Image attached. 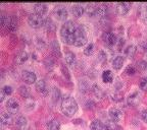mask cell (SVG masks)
<instances>
[{"label":"cell","mask_w":147,"mask_h":130,"mask_svg":"<svg viewBox=\"0 0 147 130\" xmlns=\"http://www.w3.org/2000/svg\"><path fill=\"white\" fill-rule=\"evenodd\" d=\"M47 130H60V123L56 119H52L47 123Z\"/></svg>","instance_id":"obj_22"},{"label":"cell","mask_w":147,"mask_h":130,"mask_svg":"<svg viewBox=\"0 0 147 130\" xmlns=\"http://www.w3.org/2000/svg\"><path fill=\"white\" fill-rule=\"evenodd\" d=\"M138 65H139V68L141 69V70H145V69H147V63L145 61H141L138 63Z\"/></svg>","instance_id":"obj_41"},{"label":"cell","mask_w":147,"mask_h":130,"mask_svg":"<svg viewBox=\"0 0 147 130\" xmlns=\"http://www.w3.org/2000/svg\"><path fill=\"white\" fill-rule=\"evenodd\" d=\"M124 62H125V58L123 57V56H121V55H119V56H115V59L113 60V68L117 69V70L121 69L123 67V65H124Z\"/></svg>","instance_id":"obj_17"},{"label":"cell","mask_w":147,"mask_h":130,"mask_svg":"<svg viewBox=\"0 0 147 130\" xmlns=\"http://www.w3.org/2000/svg\"><path fill=\"white\" fill-rule=\"evenodd\" d=\"M44 27H46V30L48 32H54L55 31V25L52 23L51 19H46L45 23H44Z\"/></svg>","instance_id":"obj_30"},{"label":"cell","mask_w":147,"mask_h":130,"mask_svg":"<svg viewBox=\"0 0 147 130\" xmlns=\"http://www.w3.org/2000/svg\"><path fill=\"white\" fill-rule=\"evenodd\" d=\"M103 39L105 41V43L107 44L109 47H113V46H115L117 43V38L113 33H107V34H104Z\"/></svg>","instance_id":"obj_11"},{"label":"cell","mask_w":147,"mask_h":130,"mask_svg":"<svg viewBox=\"0 0 147 130\" xmlns=\"http://www.w3.org/2000/svg\"><path fill=\"white\" fill-rule=\"evenodd\" d=\"M52 98H53V100H54V101H57L58 99L60 98V91L57 89V87H53Z\"/></svg>","instance_id":"obj_36"},{"label":"cell","mask_w":147,"mask_h":130,"mask_svg":"<svg viewBox=\"0 0 147 130\" xmlns=\"http://www.w3.org/2000/svg\"><path fill=\"white\" fill-rule=\"evenodd\" d=\"M141 101V96H140V91H134L133 94H131L127 99V103L129 106L131 107H137L139 104H140Z\"/></svg>","instance_id":"obj_7"},{"label":"cell","mask_w":147,"mask_h":130,"mask_svg":"<svg viewBox=\"0 0 147 130\" xmlns=\"http://www.w3.org/2000/svg\"><path fill=\"white\" fill-rule=\"evenodd\" d=\"M50 49L52 53L55 56H60V50H59V44L57 41H52L50 43Z\"/></svg>","instance_id":"obj_23"},{"label":"cell","mask_w":147,"mask_h":130,"mask_svg":"<svg viewBox=\"0 0 147 130\" xmlns=\"http://www.w3.org/2000/svg\"><path fill=\"white\" fill-rule=\"evenodd\" d=\"M84 11H85V8L81 4H75L71 7V14L77 18L81 17L83 15V13H84Z\"/></svg>","instance_id":"obj_16"},{"label":"cell","mask_w":147,"mask_h":130,"mask_svg":"<svg viewBox=\"0 0 147 130\" xmlns=\"http://www.w3.org/2000/svg\"><path fill=\"white\" fill-rule=\"evenodd\" d=\"M65 62L69 66L71 67H75V64H76V55L74 54L73 52H67L65 54Z\"/></svg>","instance_id":"obj_19"},{"label":"cell","mask_w":147,"mask_h":130,"mask_svg":"<svg viewBox=\"0 0 147 130\" xmlns=\"http://www.w3.org/2000/svg\"><path fill=\"white\" fill-rule=\"evenodd\" d=\"M93 50H94V45L92 43H89L85 47V49H84V54L87 55V56H90L93 53Z\"/></svg>","instance_id":"obj_33"},{"label":"cell","mask_w":147,"mask_h":130,"mask_svg":"<svg viewBox=\"0 0 147 130\" xmlns=\"http://www.w3.org/2000/svg\"><path fill=\"white\" fill-rule=\"evenodd\" d=\"M60 109L61 112L63 113L65 116L71 117L78 112L79 106L76 100L73 97H64L61 100V104H60Z\"/></svg>","instance_id":"obj_2"},{"label":"cell","mask_w":147,"mask_h":130,"mask_svg":"<svg viewBox=\"0 0 147 130\" xmlns=\"http://www.w3.org/2000/svg\"><path fill=\"white\" fill-rule=\"evenodd\" d=\"M140 16L142 21L147 25V4H142L140 8Z\"/></svg>","instance_id":"obj_29"},{"label":"cell","mask_w":147,"mask_h":130,"mask_svg":"<svg viewBox=\"0 0 147 130\" xmlns=\"http://www.w3.org/2000/svg\"><path fill=\"white\" fill-rule=\"evenodd\" d=\"M5 107H6V110L8 111L9 114H16L18 112V110H20V104L18 102L13 98H10L6 101V103H5Z\"/></svg>","instance_id":"obj_5"},{"label":"cell","mask_w":147,"mask_h":130,"mask_svg":"<svg viewBox=\"0 0 147 130\" xmlns=\"http://www.w3.org/2000/svg\"><path fill=\"white\" fill-rule=\"evenodd\" d=\"M18 91H20V95H21L23 98H30L31 97V91H30V89L29 87H27L26 85H22L21 87H20V89H18Z\"/></svg>","instance_id":"obj_26"},{"label":"cell","mask_w":147,"mask_h":130,"mask_svg":"<svg viewBox=\"0 0 147 130\" xmlns=\"http://www.w3.org/2000/svg\"><path fill=\"white\" fill-rule=\"evenodd\" d=\"M5 96H6V95H5L4 91H3L2 89H1V93H0V102H2V101L4 100Z\"/></svg>","instance_id":"obj_44"},{"label":"cell","mask_w":147,"mask_h":130,"mask_svg":"<svg viewBox=\"0 0 147 130\" xmlns=\"http://www.w3.org/2000/svg\"><path fill=\"white\" fill-rule=\"evenodd\" d=\"M140 115H141V118L144 122L147 123V110H142L140 112Z\"/></svg>","instance_id":"obj_40"},{"label":"cell","mask_w":147,"mask_h":130,"mask_svg":"<svg viewBox=\"0 0 147 130\" xmlns=\"http://www.w3.org/2000/svg\"><path fill=\"white\" fill-rule=\"evenodd\" d=\"M11 122V116L9 113H2L0 116V126L1 128H5L7 125H9V123Z\"/></svg>","instance_id":"obj_15"},{"label":"cell","mask_w":147,"mask_h":130,"mask_svg":"<svg viewBox=\"0 0 147 130\" xmlns=\"http://www.w3.org/2000/svg\"><path fill=\"white\" fill-rule=\"evenodd\" d=\"M124 52L127 57L132 58V57H134V55H135V53H136V47L134 45H130L125 49Z\"/></svg>","instance_id":"obj_25"},{"label":"cell","mask_w":147,"mask_h":130,"mask_svg":"<svg viewBox=\"0 0 147 130\" xmlns=\"http://www.w3.org/2000/svg\"><path fill=\"white\" fill-rule=\"evenodd\" d=\"M28 59H29V54H28L26 51H21V52L16 56L14 61H16V63L18 64V65H22V64L25 63Z\"/></svg>","instance_id":"obj_14"},{"label":"cell","mask_w":147,"mask_h":130,"mask_svg":"<svg viewBox=\"0 0 147 130\" xmlns=\"http://www.w3.org/2000/svg\"><path fill=\"white\" fill-rule=\"evenodd\" d=\"M9 21H10V16L7 15L5 12H2L1 13V17H0V23H1V25L2 27H7Z\"/></svg>","instance_id":"obj_28"},{"label":"cell","mask_w":147,"mask_h":130,"mask_svg":"<svg viewBox=\"0 0 147 130\" xmlns=\"http://www.w3.org/2000/svg\"><path fill=\"white\" fill-rule=\"evenodd\" d=\"M90 129L91 130H104L105 129V125H104L100 120H94V121H92L91 125H90Z\"/></svg>","instance_id":"obj_21"},{"label":"cell","mask_w":147,"mask_h":130,"mask_svg":"<svg viewBox=\"0 0 147 130\" xmlns=\"http://www.w3.org/2000/svg\"><path fill=\"white\" fill-rule=\"evenodd\" d=\"M106 12V8L104 5H98L97 7V12H96V17H102L104 16Z\"/></svg>","instance_id":"obj_32"},{"label":"cell","mask_w":147,"mask_h":130,"mask_svg":"<svg viewBox=\"0 0 147 130\" xmlns=\"http://www.w3.org/2000/svg\"><path fill=\"white\" fill-rule=\"evenodd\" d=\"M97 7H98V5L94 4V3L87 4V6H86V8H85V11H86V13L88 14V16H91V17H93V16H96Z\"/></svg>","instance_id":"obj_18"},{"label":"cell","mask_w":147,"mask_h":130,"mask_svg":"<svg viewBox=\"0 0 147 130\" xmlns=\"http://www.w3.org/2000/svg\"><path fill=\"white\" fill-rule=\"evenodd\" d=\"M102 80L104 83H111L113 81V74L110 70H104L102 73Z\"/></svg>","instance_id":"obj_20"},{"label":"cell","mask_w":147,"mask_h":130,"mask_svg":"<svg viewBox=\"0 0 147 130\" xmlns=\"http://www.w3.org/2000/svg\"><path fill=\"white\" fill-rule=\"evenodd\" d=\"M61 40L67 45L81 47L87 43V35L84 27L73 21H67L60 29Z\"/></svg>","instance_id":"obj_1"},{"label":"cell","mask_w":147,"mask_h":130,"mask_svg":"<svg viewBox=\"0 0 147 130\" xmlns=\"http://www.w3.org/2000/svg\"><path fill=\"white\" fill-rule=\"evenodd\" d=\"M22 78L27 85H33L37 82V76L34 72L30 70H23L22 71Z\"/></svg>","instance_id":"obj_6"},{"label":"cell","mask_w":147,"mask_h":130,"mask_svg":"<svg viewBox=\"0 0 147 130\" xmlns=\"http://www.w3.org/2000/svg\"><path fill=\"white\" fill-rule=\"evenodd\" d=\"M36 91L39 93L40 95L42 96L46 97L49 95V91H48V87L46 85V82L44 80H38L36 82Z\"/></svg>","instance_id":"obj_10"},{"label":"cell","mask_w":147,"mask_h":130,"mask_svg":"<svg viewBox=\"0 0 147 130\" xmlns=\"http://www.w3.org/2000/svg\"><path fill=\"white\" fill-rule=\"evenodd\" d=\"M108 115H109V118L111 121L117 123L119 121H121V119L123 117V113L121 110H119L117 108H111V109L108 111Z\"/></svg>","instance_id":"obj_8"},{"label":"cell","mask_w":147,"mask_h":130,"mask_svg":"<svg viewBox=\"0 0 147 130\" xmlns=\"http://www.w3.org/2000/svg\"><path fill=\"white\" fill-rule=\"evenodd\" d=\"M18 21L16 16H10V21H9L7 27H8L9 30L14 31V30H16V27H18Z\"/></svg>","instance_id":"obj_27"},{"label":"cell","mask_w":147,"mask_h":130,"mask_svg":"<svg viewBox=\"0 0 147 130\" xmlns=\"http://www.w3.org/2000/svg\"><path fill=\"white\" fill-rule=\"evenodd\" d=\"M126 73L128 74V75H134L136 73V69L134 66H132V65H129L128 67H127L126 69Z\"/></svg>","instance_id":"obj_37"},{"label":"cell","mask_w":147,"mask_h":130,"mask_svg":"<svg viewBox=\"0 0 147 130\" xmlns=\"http://www.w3.org/2000/svg\"><path fill=\"white\" fill-rule=\"evenodd\" d=\"M62 72L64 73V76H67V78H69V70H65V66L64 65H62Z\"/></svg>","instance_id":"obj_42"},{"label":"cell","mask_w":147,"mask_h":130,"mask_svg":"<svg viewBox=\"0 0 147 130\" xmlns=\"http://www.w3.org/2000/svg\"><path fill=\"white\" fill-rule=\"evenodd\" d=\"M105 125V130H117V125L115 122L111 121V120H108L106 121V123L104 124Z\"/></svg>","instance_id":"obj_31"},{"label":"cell","mask_w":147,"mask_h":130,"mask_svg":"<svg viewBox=\"0 0 147 130\" xmlns=\"http://www.w3.org/2000/svg\"><path fill=\"white\" fill-rule=\"evenodd\" d=\"M46 18L44 16H41L37 13H31L29 15V18H28V23L33 29H39L41 27H44V23H45Z\"/></svg>","instance_id":"obj_3"},{"label":"cell","mask_w":147,"mask_h":130,"mask_svg":"<svg viewBox=\"0 0 147 130\" xmlns=\"http://www.w3.org/2000/svg\"><path fill=\"white\" fill-rule=\"evenodd\" d=\"M130 7H131V3L130 2H119L117 3L115 9H117V12L119 15H125V14H127L129 12Z\"/></svg>","instance_id":"obj_9"},{"label":"cell","mask_w":147,"mask_h":130,"mask_svg":"<svg viewBox=\"0 0 147 130\" xmlns=\"http://www.w3.org/2000/svg\"><path fill=\"white\" fill-rule=\"evenodd\" d=\"M34 10L35 13L39 14L41 16H44L47 11H48V6L45 3H37V4L34 5Z\"/></svg>","instance_id":"obj_12"},{"label":"cell","mask_w":147,"mask_h":130,"mask_svg":"<svg viewBox=\"0 0 147 130\" xmlns=\"http://www.w3.org/2000/svg\"><path fill=\"white\" fill-rule=\"evenodd\" d=\"M2 91H4V94L6 95V96H9V95L12 94V87H9V85H5V87H3Z\"/></svg>","instance_id":"obj_38"},{"label":"cell","mask_w":147,"mask_h":130,"mask_svg":"<svg viewBox=\"0 0 147 130\" xmlns=\"http://www.w3.org/2000/svg\"><path fill=\"white\" fill-rule=\"evenodd\" d=\"M124 44H125V40L123 39V38H121V39L117 40V45H115V47L117 48V51L122 50V47H123Z\"/></svg>","instance_id":"obj_39"},{"label":"cell","mask_w":147,"mask_h":130,"mask_svg":"<svg viewBox=\"0 0 147 130\" xmlns=\"http://www.w3.org/2000/svg\"><path fill=\"white\" fill-rule=\"evenodd\" d=\"M16 126L18 130H27L28 127V120L26 117L18 116L16 120Z\"/></svg>","instance_id":"obj_13"},{"label":"cell","mask_w":147,"mask_h":130,"mask_svg":"<svg viewBox=\"0 0 147 130\" xmlns=\"http://www.w3.org/2000/svg\"><path fill=\"white\" fill-rule=\"evenodd\" d=\"M139 85H140V89H142V91H147V76L146 77L141 78Z\"/></svg>","instance_id":"obj_35"},{"label":"cell","mask_w":147,"mask_h":130,"mask_svg":"<svg viewBox=\"0 0 147 130\" xmlns=\"http://www.w3.org/2000/svg\"><path fill=\"white\" fill-rule=\"evenodd\" d=\"M47 61H49V58H47V59L45 60V63H47ZM46 65V67H47V68H49V66H50V68H52V66H53V62H52V60H51L50 62H49L48 64H45Z\"/></svg>","instance_id":"obj_43"},{"label":"cell","mask_w":147,"mask_h":130,"mask_svg":"<svg viewBox=\"0 0 147 130\" xmlns=\"http://www.w3.org/2000/svg\"><path fill=\"white\" fill-rule=\"evenodd\" d=\"M67 14H69V12H67V7L63 6V5H57V6L54 8V10H53V15H54V17L59 21H67Z\"/></svg>","instance_id":"obj_4"},{"label":"cell","mask_w":147,"mask_h":130,"mask_svg":"<svg viewBox=\"0 0 147 130\" xmlns=\"http://www.w3.org/2000/svg\"><path fill=\"white\" fill-rule=\"evenodd\" d=\"M92 91H93V94L95 95V97H97V98H99V99H102L104 97V91L97 85H94L92 87Z\"/></svg>","instance_id":"obj_24"},{"label":"cell","mask_w":147,"mask_h":130,"mask_svg":"<svg viewBox=\"0 0 147 130\" xmlns=\"http://www.w3.org/2000/svg\"><path fill=\"white\" fill-rule=\"evenodd\" d=\"M123 95L119 94V93H117V91H115V93H113V95H111V99H113V101H115V102H121V101L123 100Z\"/></svg>","instance_id":"obj_34"}]
</instances>
